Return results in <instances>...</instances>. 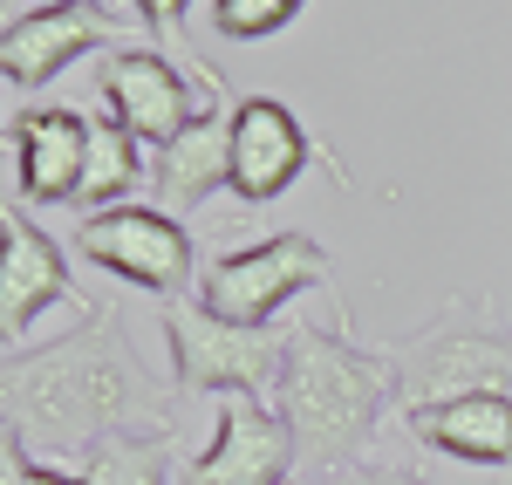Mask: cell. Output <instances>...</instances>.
I'll return each mask as SVG.
<instances>
[{"mask_svg": "<svg viewBox=\"0 0 512 485\" xmlns=\"http://www.w3.org/2000/svg\"><path fill=\"white\" fill-rule=\"evenodd\" d=\"M0 417L28 445L69 458H82L110 431H178L171 383L137 363L123 315L103 301H89V315L62 342L0 363Z\"/></svg>", "mask_w": 512, "mask_h": 485, "instance_id": "obj_1", "label": "cell"}, {"mask_svg": "<svg viewBox=\"0 0 512 485\" xmlns=\"http://www.w3.org/2000/svg\"><path fill=\"white\" fill-rule=\"evenodd\" d=\"M390 404H396V356L362 349L342 328H294L287 335L274 410L294 431L301 472L335 479V472L362 465V445L376 438Z\"/></svg>", "mask_w": 512, "mask_h": 485, "instance_id": "obj_2", "label": "cell"}, {"mask_svg": "<svg viewBox=\"0 0 512 485\" xmlns=\"http://www.w3.org/2000/svg\"><path fill=\"white\" fill-rule=\"evenodd\" d=\"M506 397L512 404V322L499 301H451L417 335L396 342V410L403 424L437 404Z\"/></svg>", "mask_w": 512, "mask_h": 485, "instance_id": "obj_3", "label": "cell"}, {"mask_svg": "<svg viewBox=\"0 0 512 485\" xmlns=\"http://www.w3.org/2000/svg\"><path fill=\"white\" fill-rule=\"evenodd\" d=\"M164 342H171V383L178 390H219V397H260L287 369V335L280 328L219 322L198 301H164Z\"/></svg>", "mask_w": 512, "mask_h": 485, "instance_id": "obj_4", "label": "cell"}, {"mask_svg": "<svg viewBox=\"0 0 512 485\" xmlns=\"http://www.w3.org/2000/svg\"><path fill=\"white\" fill-rule=\"evenodd\" d=\"M328 287V253L315 233H274L253 240L239 253H219L198 274V308H212L219 322H246V328H274V315L287 301Z\"/></svg>", "mask_w": 512, "mask_h": 485, "instance_id": "obj_5", "label": "cell"}, {"mask_svg": "<svg viewBox=\"0 0 512 485\" xmlns=\"http://www.w3.org/2000/svg\"><path fill=\"white\" fill-rule=\"evenodd\" d=\"M76 253L89 260V267H103V274H117V281H130V287H144V294H164V301H178L185 281H192V233H185L171 212H151V205L82 212Z\"/></svg>", "mask_w": 512, "mask_h": 485, "instance_id": "obj_6", "label": "cell"}, {"mask_svg": "<svg viewBox=\"0 0 512 485\" xmlns=\"http://www.w3.org/2000/svg\"><path fill=\"white\" fill-rule=\"evenodd\" d=\"M137 7H96V0H48V7H28L0 28V76L14 89H41L55 82L69 62L96 55L110 28Z\"/></svg>", "mask_w": 512, "mask_h": 485, "instance_id": "obj_7", "label": "cell"}, {"mask_svg": "<svg viewBox=\"0 0 512 485\" xmlns=\"http://www.w3.org/2000/svg\"><path fill=\"white\" fill-rule=\"evenodd\" d=\"M301 465L294 431L267 397H226L219 404V431L212 445L185 465V485H287V472Z\"/></svg>", "mask_w": 512, "mask_h": 485, "instance_id": "obj_8", "label": "cell"}, {"mask_svg": "<svg viewBox=\"0 0 512 485\" xmlns=\"http://www.w3.org/2000/svg\"><path fill=\"white\" fill-rule=\"evenodd\" d=\"M55 301H82L62 240L41 233L21 205H0V342H21L35 328V315Z\"/></svg>", "mask_w": 512, "mask_h": 485, "instance_id": "obj_9", "label": "cell"}, {"mask_svg": "<svg viewBox=\"0 0 512 485\" xmlns=\"http://www.w3.org/2000/svg\"><path fill=\"white\" fill-rule=\"evenodd\" d=\"M315 158L301 117L274 103V96H239L233 103V199L239 205H267L280 199Z\"/></svg>", "mask_w": 512, "mask_h": 485, "instance_id": "obj_10", "label": "cell"}, {"mask_svg": "<svg viewBox=\"0 0 512 485\" xmlns=\"http://www.w3.org/2000/svg\"><path fill=\"white\" fill-rule=\"evenodd\" d=\"M103 103H110V117H117L137 144H151V151H164V144L205 110L192 89H185V76L171 69V55H158V48H123V55H110V69H103Z\"/></svg>", "mask_w": 512, "mask_h": 485, "instance_id": "obj_11", "label": "cell"}, {"mask_svg": "<svg viewBox=\"0 0 512 485\" xmlns=\"http://www.w3.org/2000/svg\"><path fill=\"white\" fill-rule=\"evenodd\" d=\"M151 185H158V199H171V212L205 205L219 185L233 192V110H226V82H219V96L158 151Z\"/></svg>", "mask_w": 512, "mask_h": 485, "instance_id": "obj_12", "label": "cell"}, {"mask_svg": "<svg viewBox=\"0 0 512 485\" xmlns=\"http://www.w3.org/2000/svg\"><path fill=\"white\" fill-rule=\"evenodd\" d=\"M14 144H21V199L76 205L82 158H89V117L82 110H28L14 123Z\"/></svg>", "mask_w": 512, "mask_h": 485, "instance_id": "obj_13", "label": "cell"}, {"mask_svg": "<svg viewBox=\"0 0 512 485\" xmlns=\"http://www.w3.org/2000/svg\"><path fill=\"white\" fill-rule=\"evenodd\" d=\"M410 431L444 458L465 465H512V404L506 397H465V404H437L410 417Z\"/></svg>", "mask_w": 512, "mask_h": 485, "instance_id": "obj_14", "label": "cell"}, {"mask_svg": "<svg viewBox=\"0 0 512 485\" xmlns=\"http://www.w3.org/2000/svg\"><path fill=\"white\" fill-rule=\"evenodd\" d=\"M178 431H110L76 458V479L89 485H171Z\"/></svg>", "mask_w": 512, "mask_h": 485, "instance_id": "obj_15", "label": "cell"}, {"mask_svg": "<svg viewBox=\"0 0 512 485\" xmlns=\"http://www.w3.org/2000/svg\"><path fill=\"white\" fill-rule=\"evenodd\" d=\"M137 151H144V144H137V137H130L110 110H103V117H89V158H82V192H76V205L110 212V205L130 199V192H137V178H144Z\"/></svg>", "mask_w": 512, "mask_h": 485, "instance_id": "obj_16", "label": "cell"}, {"mask_svg": "<svg viewBox=\"0 0 512 485\" xmlns=\"http://www.w3.org/2000/svg\"><path fill=\"white\" fill-rule=\"evenodd\" d=\"M294 14H301V0H219V7H205V21L226 41H267V35H280Z\"/></svg>", "mask_w": 512, "mask_h": 485, "instance_id": "obj_17", "label": "cell"}, {"mask_svg": "<svg viewBox=\"0 0 512 485\" xmlns=\"http://www.w3.org/2000/svg\"><path fill=\"white\" fill-rule=\"evenodd\" d=\"M321 485H431V479H417V472H403V465H349V472H335V479H321Z\"/></svg>", "mask_w": 512, "mask_h": 485, "instance_id": "obj_18", "label": "cell"}, {"mask_svg": "<svg viewBox=\"0 0 512 485\" xmlns=\"http://www.w3.org/2000/svg\"><path fill=\"white\" fill-rule=\"evenodd\" d=\"M35 458H28V438L0 417V485H21V472H28Z\"/></svg>", "mask_w": 512, "mask_h": 485, "instance_id": "obj_19", "label": "cell"}, {"mask_svg": "<svg viewBox=\"0 0 512 485\" xmlns=\"http://www.w3.org/2000/svg\"><path fill=\"white\" fill-rule=\"evenodd\" d=\"M21 485H69V479H62V472H48V465H41V458H35V465L21 472Z\"/></svg>", "mask_w": 512, "mask_h": 485, "instance_id": "obj_20", "label": "cell"}, {"mask_svg": "<svg viewBox=\"0 0 512 485\" xmlns=\"http://www.w3.org/2000/svg\"><path fill=\"white\" fill-rule=\"evenodd\" d=\"M69 485H89V479H69Z\"/></svg>", "mask_w": 512, "mask_h": 485, "instance_id": "obj_21", "label": "cell"}]
</instances>
